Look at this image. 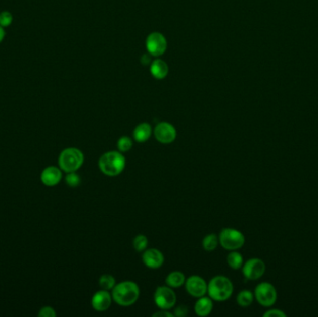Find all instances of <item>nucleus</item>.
Segmentation results:
<instances>
[{
	"mask_svg": "<svg viewBox=\"0 0 318 317\" xmlns=\"http://www.w3.org/2000/svg\"><path fill=\"white\" fill-rule=\"evenodd\" d=\"M253 300H254V294L249 290H242L237 295V303L241 307H248L251 305Z\"/></svg>",
	"mask_w": 318,
	"mask_h": 317,
	"instance_id": "20",
	"label": "nucleus"
},
{
	"mask_svg": "<svg viewBox=\"0 0 318 317\" xmlns=\"http://www.w3.org/2000/svg\"><path fill=\"white\" fill-rule=\"evenodd\" d=\"M266 271V265L262 259L258 258H249L242 266L243 275L248 280L260 279Z\"/></svg>",
	"mask_w": 318,
	"mask_h": 317,
	"instance_id": "8",
	"label": "nucleus"
},
{
	"mask_svg": "<svg viewBox=\"0 0 318 317\" xmlns=\"http://www.w3.org/2000/svg\"><path fill=\"white\" fill-rule=\"evenodd\" d=\"M185 276L181 272H171L166 278V283L170 288H178L185 283Z\"/></svg>",
	"mask_w": 318,
	"mask_h": 317,
	"instance_id": "18",
	"label": "nucleus"
},
{
	"mask_svg": "<svg viewBox=\"0 0 318 317\" xmlns=\"http://www.w3.org/2000/svg\"><path fill=\"white\" fill-rule=\"evenodd\" d=\"M99 284H100V286L102 287L103 289L110 290V289H113L114 287L116 286V279H115L114 276L108 275V274H105V275H103V276L100 277Z\"/></svg>",
	"mask_w": 318,
	"mask_h": 317,
	"instance_id": "22",
	"label": "nucleus"
},
{
	"mask_svg": "<svg viewBox=\"0 0 318 317\" xmlns=\"http://www.w3.org/2000/svg\"><path fill=\"white\" fill-rule=\"evenodd\" d=\"M203 247L206 251H213L219 245V237L215 234H209L204 237Z\"/></svg>",
	"mask_w": 318,
	"mask_h": 317,
	"instance_id": "21",
	"label": "nucleus"
},
{
	"mask_svg": "<svg viewBox=\"0 0 318 317\" xmlns=\"http://www.w3.org/2000/svg\"><path fill=\"white\" fill-rule=\"evenodd\" d=\"M264 317H286L287 314L282 310L279 309H271L263 313Z\"/></svg>",
	"mask_w": 318,
	"mask_h": 317,
	"instance_id": "28",
	"label": "nucleus"
},
{
	"mask_svg": "<svg viewBox=\"0 0 318 317\" xmlns=\"http://www.w3.org/2000/svg\"><path fill=\"white\" fill-rule=\"evenodd\" d=\"M188 313V308L185 305H180L175 309L174 315L177 317H185Z\"/></svg>",
	"mask_w": 318,
	"mask_h": 317,
	"instance_id": "29",
	"label": "nucleus"
},
{
	"mask_svg": "<svg viewBox=\"0 0 318 317\" xmlns=\"http://www.w3.org/2000/svg\"><path fill=\"white\" fill-rule=\"evenodd\" d=\"M112 295L108 290H100L93 295L92 299V305L93 308L97 311H107L112 303Z\"/></svg>",
	"mask_w": 318,
	"mask_h": 317,
	"instance_id": "13",
	"label": "nucleus"
},
{
	"mask_svg": "<svg viewBox=\"0 0 318 317\" xmlns=\"http://www.w3.org/2000/svg\"><path fill=\"white\" fill-rule=\"evenodd\" d=\"M254 297L263 307H271L278 300V291L271 283L262 282L255 288Z\"/></svg>",
	"mask_w": 318,
	"mask_h": 317,
	"instance_id": "6",
	"label": "nucleus"
},
{
	"mask_svg": "<svg viewBox=\"0 0 318 317\" xmlns=\"http://www.w3.org/2000/svg\"><path fill=\"white\" fill-rule=\"evenodd\" d=\"M140 297L139 286L132 281H124L116 285L112 291V298L118 305L130 306Z\"/></svg>",
	"mask_w": 318,
	"mask_h": 317,
	"instance_id": "1",
	"label": "nucleus"
},
{
	"mask_svg": "<svg viewBox=\"0 0 318 317\" xmlns=\"http://www.w3.org/2000/svg\"><path fill=\"white\" fill-rule=\"evenodd\" d=\"M132 146H133L132 140L127 136H123L121 138H119V140L117 141V148L119 152L121 153H126L127 151H129Z\"/></svg>",
	"mask_w": 318,
	"mask_h": 317,
	"instance_id": "23",
	"label": "nucleus"
},
{
	"mask_svg": "<svg viewBox=\"0 0 318 317\" xmlns=\"http://www.w3.org/2000/svg\"><path fill=\"white\" fill-rule=\"evenodd\" d=\"M219 242L221 247L226 250H237L243 247L245 244V236L237 229L224 228L221 230L219 235Z\"/></svg>",
	"mask_w": 318,
	"mask_h": 317,
	"instance_id": "5",
	"label": "nucleus"
},
{
	"mask_svg": "<svg viewBox=\"0 0 318 317\" xmlns=\"http://www.w3.org/2000/svg\"><path fill=\"white\" fill-rule=\"evenodd\" d=\"M154 134L156 137V141L164 144H168L176 140L177 131L171 124L168 122H161L156 125Z\"/></svg>",
	"mask_w": 318,
	"mask_h": 317,
	"instance_id": "10",
	"label": "nucleus"
},
{
	"mask_svg": "<svg viewBox=\"0 0 318 317\" xmlns=\"http://www.w3.org/2000/svg\"><path fill=\"white\" fill-rule=\"evenodd\" d=\"M13 17L11 12H2L0 13V25L2 27H7L12 24Z\"/></svg>",
	"mask_w": 318,
	"mask_h": 317,
	"instance_id": "26",
	"label": "nucleus"
},
{
	"mask_svg": "<svg viewBox=\"0 0 318 317\" xmlns=\"http://www.w3.org/2000/svg\"><path fill=\"white\" fill-rule=\"evenodd\" d=\"M152 135V127L150 124L141 123L133 131L134 140L138 142H145L150 139Z\"/></svg>",
	"mask_w": 318,
	"mask_h": 317,
	"instance_id": "17",
	"label": "nucleus"
},
{
	"mask_svg": "<svg viewBox=\"0 0 318 317\" xmlns=\"http://www.w3.org/2000/svg\"><path fill=\"white\" fill-rule=\"evenodd\" d=\"M5 37V31L3 29V27L0 25V43L4 39Z\"/></svg>",
	"mask_w": 318,
	"mask_h": 317,
	"instance_id": "31",
	"label": "nucleus"
},
{
	"mask_svg": "<svg viewBox=\"0 0 318 317\" xmlns=\"http://www.w3.org/2000/svg\"><path fill=\"white\" fill-rule=\"evenodd\" d=\"M168 42L160 33H152L146 39V48L152 56H160L167 50Z\"/></svg>",
	"mask_w": 318,
	"mask_h": 317,
	"instance_id": "9",
	"label": "nucleus"
},
{
	"mask_svg": "<svg viewBox=\"0 0 318 317\" xmlns=\"http://www.w3.org/2000/svg\"><path fill=\"white\" fill-rule=\"evenodd\" d=\"M213 308L212 299L209 297H200L195 304V312L198 316H207L208 315Z\"/></svg>",
	"mask_w": 318,
	"mask_h": 317,
	"instance_id": "15",
	"label": "nucleus"
},
{
	"mask_svg": "<svg viewBox=\"0 0 318 317\" xmlns=\"http://www.w3.org/2000/svg\"><path fill=\"white\" fill-rule=\"evenodd\" d=\"M227 263L234 270H238L243 266V256L237 251L232 250L227 256Z\"/></svg>",
	"mask_w": 318,
	"mask_h": 317,
	"instance_id": "19",
	"label": "nucleus"
},
{
	"mask_svg": "<svg viewBox=\"0 0 318 317\" xmlns=\"http://www.w3.org/2000/svg\"><path fill=\"white\" fill-rule=\"evenodd\" d=\"M63 179V171L55 166H50L44 169L40 174L41 182L48 187L58 185Z\"/></svg>",
	"mask_w": 318,
	"mask_h": 317,
	"instance_id": "12",
	"label": "nucleus"
},
{
	"mask_svg": "<svg viewBox=\"0 0 318 317\" xmlns=\"http://www.w3.org/2000/svg\"><path fill=\"white\" fill-rule=\"evenodd\" d=\"M65 182L70 187H77L81 183V178L76 173V171L69 172L65 176Z\"/></svg>",
	"mask_w": 318,
	"mask_h": 317,
	"instance_id": "25",
	"label": "nucleus"
},
{
	"mask_svg": "<svg viewBox=\"0 0 318 317\" xmlns=\"http://www.w3.org/2000/svg\"><path fill=\"white\" fill-rule=\"evenodd\" d=\"M156 306L161 310H169L173 308L177 301L176 294L170 287H158L154 295Z\"/></svg>",
	"mask_w": 318,
	"mask_h": 317,
	"instance_id": "7",
	"label": "nucleus"
},
{
	"mask_svg": "<svg viewBox=\"0 0 318 317\" xmlns=\"http://www.w3.org/2000/svg\"><path fill=\"white\" fill-rule=\"evenodd\" d=\"M150 72L156 79H163L168 76V65L163 60H155L151 64Z\"/></svg>",
	"mask_w": 318,
	"mask_h": 317,
	"instance_id": "16",
	"label": "nucleus"
},
{
	"mask_svg": "<svg viewBox=\"0 0 318 317\" xmlns=\"http://www.w3.org/2000/svg\"><path fill=\"white\" fill-rule=\"evenodd\" d=\"M154 317H172L174 316V313H171L167 310H162V311H157L156 313L153 314Z\"/></svg>",
	"mask_w": 318,
	"mask_h": 317,
	"instance_id": "30",
	"label": "nucleus"
},
{
	"mask_svg": "<svg viewBox=\"0 0 318 317\" xmlns=\"http://www.w3.org/2000/svg\"><path fill=\"white\" fill-rule=\"evenodd\" d=\"M148 245V239L144 235H138L133 240V247L136 251L142 252L146 249Z\"/></svg>",
	"mask_w": 318,
	"mask_h": 317,
	"instance_id": "24",
	"label": "nucleus"
},
{
	"mask_svg": "<svg viewBox=\"0 0 318 317\" xmlns=\"http://www.w3.org/2000/svg\"><path fill=\"white\" fill-rule=\"evenodd\" d=\"M99 168L107 176L119 175L126 167V159L121 152L110 151L104 153L99 159Z\"/></svg>",
	"mask_w": 318,
	"mask_h": 317,
	"instance_id": "2",
	"label": "nucleus"
},
{
	"mask_svg": "<svg viewBox=\"0 0 318 317\" xmlns=\"http://www.w3.org/2000/svg\"><path fill=\"white\" fill-rule=\"evenodd\" d=\"M234 292V286L231 280L225 276H218L213 277L208 285V293L209 297L216 301H224L232 296Z\"/></svg>",
	"mask_w": 318,
	"mask_h": 317,
	"instance_id": "3",
	"label": "nucleus"
},
{
	"mask_svg": "<svg viewBox=\"0 0 318 317\" xmlns=\"http://www.w3.org/2000/svg\"><path fill=\"white\" fill-rule=\"evenodd\" d=\"M143 261L148 268L157 269L164 263V255L156 248H150L143 254Z\"/></svg>",
	"mask_w": 318,
	"mask_h": 317,
	"instance_id": "14",
	"label": "nucleus"
},
{
	"mask_svg": "<svg viewBox=\"0 0 318 317\" xmlns=\"http://www.w3.org/2000/svg\"><path fill=\"white\" fill-rule=\"evenodd\" d=\"M56 315H57L56 311L51 306L42 307L40 311L38 312V316L39 317H55Z\"/></svg>",
	"mask_w": 318,
	"mask_h": 317,
	"instance_id": "27",
	"label": "nucleus"
},
{
	"mask_svg": "<svg viewBox=\"0 0 318 317\" xmlns=\"http://www.w3.org/2000/svg\"><path fill=\"white\" fill-rule=\"evenodd\" d=\"M186 291L195 298H200L208 292V285L202 277L192 276L185 280Z\"/></svg>",
	"mask_w": 318,
	"mask_h": 317,
	"instance_id": "11",
	"label": "nucleus"
},
{
	"mask_svg": "<svg viewBox=\"0 0 318 317\" xmlns=\"http://www.w3.org/2000/svg\"><path fill=\"white\" fill-rule=\"evenodd\" d=\"M84 160V153L79 149L74 147L66 148L59 155V168L66 173L75 172L81 168Z\"/></svg>",
	"mask_w": 318,
	"mask_h": 317,
	"instance_id": "4",
	"label": "nucleus"
}]
</instances>
